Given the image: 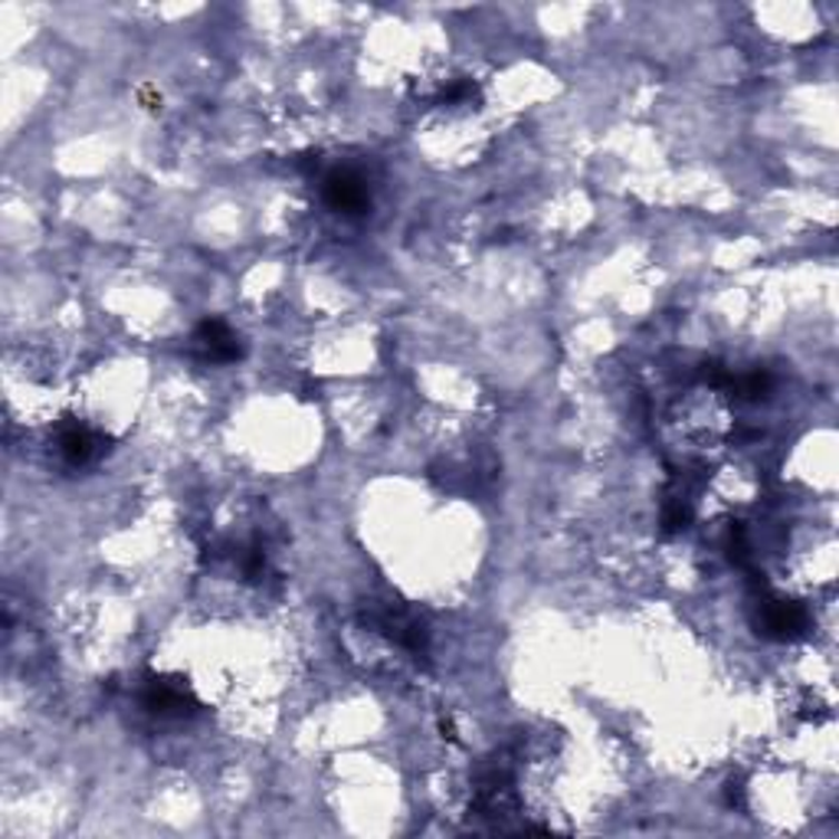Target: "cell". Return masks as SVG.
Returning a JSON list of instances; mask_svg holds the SVG:
<instances>
[{
  "label": "cell",
  "instance_id": "4",
  "mask_svg": "<svg viewBox=\"0 0 839 839\" xmlns=\"http://www.w3.org/2000/svg\"><path fill=\"white\" fill-rule=\"evenodd\" d=\"M141 705L155 715H184V712H190L187 705H194V699L175 682L151 679L141 692Z\"/></svg>",
  "mask_w": 839,
  "mask_h": 839
},
{
  "label": "cell",
  "instance_id": "1",
  "mask_svg": "<svg viewBox=\"0 0 839 839\" xmlns=\"http://www.w3.org/2000/svg\"><path fill=\"white\" fill-rule=\"evenodd\" d=\"M325 204L345 217H358L367 214L371 207V194L367 184L355 175V171H335L325 178Z\"/></svg>",
  "mask_w": 839,
  "mask_h": 839
},
{
  "label": "cell",
  "instance_id": "3",
  "mask_svg": "<svg viewBox=\"0 0 839 839\" xmlns=\"http://www.w3.org/2000/svg\"><path fill=\"white\" fill-rule=\"evenodd\" d=\"M761 626L768 636L774 640H797L807 633L810 616L800 603H787V600H768L764 613H761Z\"/></svg>",
  "mask_w": 839,
  "mask_h": 839
},
{
  "label": "cell",
  "instance_id": "5",
  "mask_svg": "<svg viewBox=\"0 0 839 839\" xmlns=\"http://www.w3.org/2000/svg\"><path fill=\"white\" fill-rule=\"evenodd\" d=\"M60 450L69 463H76V466H79V463H89V460L96 456L99 443H96V436H92L86 426L72 423V426H66V430H62Z\"/></svg>",
  "mask_w": 839,
  "mask_h": 839
},
{
  "label": "cell",
  "instance_id": "2",
  "mask_svg": "<svg viewBox=\"0 0 839 839\" xmlns=\"http://www.w3.org/2000/svg\"><path fill=\"white\" fill-rule=\"evenodd\" d=\"M197 348H200V355L210 361V364H230V361H240L243 358V348L240 342H237V335L230 332V325L227 322H220V318H207L200 328H197Z\"/></svg>",
  "mask_w": 839,
  "mask_h": 839
}]
</instances>
